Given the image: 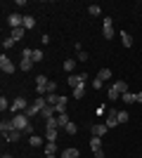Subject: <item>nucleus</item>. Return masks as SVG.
<instances>
[{"instance_id":"obj_1","label":"nucleus","mask_w":142,"mask_h":158,"mask_svg":"<svg viewBox=\"0 0 142 158\" xmlns=\"http://www.w3.org/2000/svg\"><path fill=\"white\" fill-rule=\"evenodd\" d=\"M12 123H14V130H21V132H33V123L26 113H14L12 116Z\"/></svg>"},{"instance_id":"obj_2","label":"nucleus","mask_w":142,"mask_h":158,"mask_svg":"<svg viewBox=\"0 0 142 158\" xmlns=\"http://www.w3.org/2000/svg\"><path fill=\"white\" fill-rule=\"evenodd\" d=\"M126 92H128V83H126V80H118V83H114V85L109 87V99L116 102V99L121 97V94H126Z\"/></svg>"},{"instance_id":"obj_3","label":"nucleus","mask_w":142,"mask_h":158,"mask_svg":"<svg viewBox=\"0 0 142 158\" xmlns=\"http://www.w3.org/2000/svg\"><path fill=\"white\" fill-rule=\"evenodd\" d=\"M85 80H88V73H85V71H81V73H71V76L67 78V85L78 87V85H83Z\"/></svg>"},{"instance_id":"obj_4","label":"nucleus","mask_w":142,"mask_h":158,"mask_svg":"<svg viewBox=\"0 0 142 158\" xmlns=\"http://www.w3.org/2000/svg\"><path fill=\"white\" fill-rule=\"evenodd\" d=\"M28 104H31V102H26L24 97H17L12 102V106H10V111H12V113H24L28 109Z\"/></svg>"},{"instance_id":"obj_5","label":"nucleus","mask_w":142,"mask_h":158,"mask_svg":"<svg viewBox=\"0 0 142 158\" xmlns=\"http://www.w3.org/2000/svg\"><path fill=\"white\" fill-rule=\"evenodd\" d=\"M102 35H104V40L114 38V21L109 19V17H104V21H102Z\"/></svg>"},{"instance_id":"obj_6","label":"nucleus","mask_w":142,"mask_h":158,"mask_svg":"<svg viewBox=\"0 0 142 158\" xmlns=\"http://www.w3.org/2000/svg\"><path fill=\"white\" fill-rule=\"evenodd\" d=\"M7 26L10 28H24V17H21L19 12H12L7 17Z\"/></svg>"},{"instance_id":"obj_7","label":"nucleus","mask_w":142,"mask_h":158,"mask_svg":"<svg viewBox=\"0 0 142 158\" xmlns=\"http://www.w3.org/2000/svg\"><path fill=\"white\" fill-rule=\"evenodd\" d=\"M47 85H50V78H47V76H38V78H36V92L41 94H47Z\"/></svg>"},{"instance_id":"obj_8","label":"nucleus","mask_w":142,"mask_h":158,"mask_svg":"<svg viewBox=\"0 0 142 158\" xmlns=\"http://www.w3.org/2000/svg\"><path fill=\"white\" fill-rule=\"evenodd\" d=\"M90 149H93L95 158H104V151H102V137H93V139H90Z\"/></svg>"},{"instance_id":"obj_9","label":"nucleus","mask_w":142,"mask_h":158,"mask_svg":"<svg viewBox=\"0 0 142 158\" xmlns=\"http://www.w3.org/2000/svg\"><path fill=\"white\" fill-rule=\"evenodd\" d=\"M0 69H2V73H7V76L17 71V66L12 64V59H10V57H5V54L0 57Z\"/></svg>"},{"instance_id":"obj_10","label":"nucleus","mask_w":142,"mask_h":158,"mask_svg":"<svg viewBox=\"0 0 142 158\" xmlns=\"http://www.w3.org/2000/svg\"><path fill=\"white\" fill-rule=\"evenodd\" d=\"M104 123H107L109 130H111V127H116V125H118V111L109 109V111H107V120H104Z\"/></svg>"},{"instance_id":"obj_11","label":"nucleus","mask_w":142,"mask_h":158,"mask_svg":"<svg viewBox=\"0 0 142 158\" xmlns=\"http://www.w3.org/2000/svg\"><path fill=\"white\" fill-rule=\"evenodd\" d=\"M107 123H95L93 127H90V132H93V137H104V135H107Z\"/></svg>"},{"instance_id":"obj_12","label":"nucleus","mask_w":142,"mask_h":158,"mask_svg":"<svg viewBox=\"0 0 142 158\" xmlns=\"http://www.w3.org/2000/svg\"><path fill=\"white\" fill-rule=\"evenodd\" d=\"M62 158H81V151H78L76 146H69V149L62 151Z\"/></svg>"},{"instance_id":"obj_13","label":"nucleus","mask_w":142,"mask_h":158,"mask_svg":"<svg viewBox=\"0 0 142 158\" xmlns=\"http://www.w3.org/2000/svg\"><path fill=\"white\" fill-rule=\"evenodd\" d=\"M19 69H21L24 73H26V71H31V69H33V57H21Z\"/></svg>"},{"instance_id":"obj_14","label":"nucleus","mask_w":142,"mask_h":158,"mask_svg":"<svg viewBox=\"0 0 142 158\" xmlns=\"http://www.w3.org/2000/svg\"><path fill=\"white\" fill-rule=\"evenodd\" d=\"M62 97H64V94H62ZM62 97L57 92H52V94H45V102H47V106H57L62 102Z\"/></svg>"},{"instance_id":"obj_15","label":"nucleus","mask_w":142,"mask_h":158,"mask_svg":"<svg viewBox=\"0 0 142 158\" xmlns=\"http://www.w3.org/2000/svg\"><path fill=\"white\" fill-rule=\"evenodd\" d=\"M2 139H5V142H19V139H21V130L7 132V135H2Z\"/></svg>"},{"instance_id":"obj_16","label":"nucleus","mask_w":142,"mask_h":158,"mask_svg":"<svg viewBox=\"0 0 142 158\" xmlns=\"http://www.w3.org/2000/svg\"><path fill=\"white\" fill-rule=\"evenodd\" d=\"M12 130H14L12 118H10V120H0V132H2V135H7V132H12Z\"/></svg>"},{"instance_id":"obj_17","label":"nucleus","mask_w":142,"mask_h":158,"mask_svg":"<svg viewBox=\"0 0 142 158\" xmlns=\"http://www.w3.org/2000/svg\"><path fill=\"white\" fill-rule=\"evenodd\" d=\"M118 35H121V43H123V47H133V35H130L128 31H121Z\"/></svg>"},{"instance_id":"obj_18","label":"nucleus","mask_w":142,"mask_h":158,"mask_svg":"<svg viewBox=\"0 0 142 158\" xmlns=\"http://www.w3.org/2000/svg\"><path fill=\"white\" fill-rule=\"evenodd\" d=\"M41 116H43L45 120H50V118H54V116H57V111H54V106H47V104H45V109L41 111Z\"/></svg>"},{"instance_id":"obj_19","label":"nucleus","mask_w":142,"mask_h":158,"mask_svg":"<svg viewBox=\"0 0 142 158\" xmlns=\"http://www.w3.org/2000/svg\"><path fill=\"white\" fill-rule=\"evenodd\" d=\"M24 31H26V28H10V38H12L14 43H17V40H21V38H24Z\"/></svg>"},{"instance_id":"obj_20","label":"nucleus","mask_w":142,"mask_h":158,"mask_svg":"<svg viewBox=\"0 0 142 158\" xmlns=\"http://www.w3.org/2000/svg\"><path fill=\"white\" fill-rule=\"evenodd\" d=\"M57 123H59V130H64V127L71 123V118H69V113H59L57 116Z\"/></svg>"},{"instance_id":"obj_21","label":"nucleus","mask_w":142,"mask_h":158,"mask_svg":"<svg viewBox=\"0 0 142 158\" xmlns=\"http://www.w3.org/2000/svg\"><path fill=\"white\" fill-rule=\"evenodd\" d=\"M54 153H57V142H47L45 144V158L54 156Z\"/></svg>"},{"instance_id":"obj_22","label":"nucleus","mask_w":142,"mask_h":158,"mask_svg":"<svg viewBox=\"0 0 142 158\" xmlns=\"http://www.w3.org/2000/svg\"><path fill=\"white\" fill-rule=\"evenodd\" d=\"M109 78H111V69H100L97 80H102V83H104V80H109Z\"/></svg>"},{"instance_id":"obj_23","label":"nucleus","mask_w":142,"mask_h":158,"mask_svg":"<svg viewBox=\"0 0 142 158\" xmlns=\"http://www.w3.org/2000/svg\"><path fill=\"white\" fill-rule=\"evenodd\" d=\"M83 97H85V83L78 85V87H74V99H83Z\"/></svg>"},{"instance_id":"obj_24","label":"nucleus","mask_w":142,"mask_h":158,"mask_svg":"<svg viewBox=\"0 0 142 158\" xmlns=\"http://www.w3.org/2000/svg\"><path fill=\"white\" fill-rule=\"evenodd\" d=\"M28 144L33 146V149H38V146H43V137H38V135H31V139H28Z\"/></svg>"},{"instance_id":"obj_25","label":"nucleus","mask_w":142,"mask_h":158,"mask_svg":"<svg viewBox=\"0 0 142 158\" xmlns=\"http://www.w3.org/2000/svg\"><path fill=\"white\" fill-rule=\"evenodd\" d=\"M36 26V17H31V14H26V17H24V28H33Z\"/></svg>"},{"instance_id":"obj_26","label":"nucleus","mask_w":142,"mask_h":158,"mask_svg":"<svg viewBox=\"0 0 142 158\" xmlns=\"http://www.w3.org/2000/svg\"><path fill=\"white\" fill-rule=\"evenodd\" d=\"M57 135H59V130H47L45 127V139L47 142H57Z\"/></svg>"},{"instance_id":"obj_27","label":"nucleus","mask_w":142,"mask_h":158,"mask_svg":"<svg viewBox=\"0 0 142 158\" xmlns=\"http://www.w3.org/2000/svg\"><path fill=\"white\" fill-rule=\"evenodd\" d=\"M74 69H76V59H67V61H64V71H67L69 76L74 73Z\"/></svg>"},{"instance_id":"obj_28","label":"nucleus","mask_w":142,"mask_h":158,"mask_svg":"<svg viewBox=\"0 0 142 158\" xmlns=\"http://www.w3.org/2000/svg\"><path fill=\"white\" fill-rule=\"evenodd\" d=\"M88 14H90V17H100V14H102V7L100 5H88Z\"/></svg>"},{"instance_id":"obj_29","label":"nucleus","mask_w":142,"mask_h":158,"mask_svg":"<svg viewBox=\"0 0 142 158\" xmlns=\"http://www.w3.org/2000/svg\"><path fill=\"white\" fill-rule=\"evenodd\" d=\"M54 111H57V116H59V113H67V97H62V102L54 106Z\"/></svg>"},{"instance_id":"obj_30","label":"nucleus","mask_w":142,"mask_h":158,"mask_svg":"<svg viewBox=\"0 0 142 158\" xmlns=\"http://www.w3.org/2000/svg\"><path fill=\"white\" fill-rule=\"evenodd\" d=\"M45 127H47V130H59V123H57V116H54V118H50V120H45Z\"/></svg>"},{"instance_id":"obj_31","label":"nucleus","mask_w":142,"mask_h":158,"mask_svg":"<svg viewBox=\"0 0 142 158\" xmlns=\"http://www.w3.org/2000/svg\"><path fill=\"white\" fill-rule=\"evenodd\" d=\"M121 99H123V102H126V104H135V94L130 92V90H128V92H126V94H121Z\"/></svg>"},{"instance_id":"obj_32","label":"nucleus","mask_w":142,"mask_h":158,"mask_svg":"<svg viewBox=\"0 0 142 158\" xmlns=\"http://www.w3.org/2000/svg\"><path fill=\"white\" fill-rule=\"evenodd\" d=\"M64 132H67V135H76V132H78V125H76V123H69V125L64 127Z\"/></svg>"},{"instance_id":"obj_33","label":"nucleus","mask_w":142,"mask_h":158,"mask_svg":"<svg viewBox=\"0 0 142 158\" xmlns=\"http://www.w3.org/2000/svg\"><path fill=\"white\" fill-rule=\"evenodd\" d=\"M10 106H12V104H10V102H7V99H5V94H2V97H0V111L5 113L7 109H10Z\"/></svg>"},{"instance_id":"obj_34","label":"nucleus","mask_w":142,"mask_h":158,"mask_svg":"<svg viewBox=\"0 0 142 158\" xmlns=\"http://www.w3.org/2000/svg\"><path fill=\"white\" fill-rule=\"evenodd\" d=\"M107 111H109V109H107V106H104V104H100V106H97V109H95V113H97L100 118H102V116H107Z\"/></svg>"},{"instance_id":"obj_35","label":"nucleus","mask_w":142,"mask_h":158,"mask_svg":"<svg viewBox=\"0 0 142 158\" xmlns=\"http://www.w3.org/2000/svg\"><path fill=\"white\" fill-rule=\"evenodd\" d=\"M31 57H33V64L43 61V52H41V50H33V54H31Z\"/></svg>"},{"instance_id":"obj_36","label":"nucleus","mask_w":142,"mask_h":158,"mask_svg":"<svg viewBox=\"0 0 142 158\" xmlns=\"http://www.w3.org/2000/svg\"><path fill=\"white\" fill-rule=\"evenodd\" d=\"M128 111H118V123H128Z\"/></svg>"},{"instance_id":"obj_37","label":"nucleus","mask_w":142,"mask_h":158,"mask_svg":"<svg viewBox=\"0 0 142 158\" xmlns=\"http://www.w3.org/2000/svg\"><path fill=\"white\" fill-rule=\"evenodd\" d=\"M78 61H88V52H83V50H78Z\"/></svg>"},{"instance_id":"obj_38","label":"nucleus","mask_w":142,"mask_h":158,"mask_svg":"<svg viewBox=\"0 0 142 158\" xmlns=\"http://www.w3.org/2000/svg\"><path fill=\"white\" fill-rule=\"evenodd\" d=\"M12 45H14L12 38H5V40H2V47H5V50H7V47H12Z\"/></svg>"},{"instance_id":"obj_39","label":"nucleus","mask_w":142,"mask_h":158,"mask_svg":"<svg viewBox=\"0 0 142 158\" xmlns=\"http://www.w3.org/2000/svg\"><path fill=\"white\" fill-rule=\"evenodd\" d=\"M102 85H104V83H102V80H97V78H95V80H93V87H95V90H100V87H102Z\"/></svg>"},{"instance_id":"obj_40","label":"nucleus","mask_w":142,"mask_h":158,"mask_svg":"<svg viewBox=\"0 0 142 158\" xmlns=\"http://www.w3.org/2000/svg\"><path fill=\"white\" fill-rule=\"evenodd\" d=\"M135 104H142V90H140V92L135 94Z\"/></svg>"},{"instance_id":"obj_41","label":"nucleus","mask_w":142,"mask_h":158,"mask_svg":"<svg viewBox=\"0 0 142 158\" xmlns=\"http://www.w3.org/2000/svg\"><path fill=\"white\" fill-rule=\"evenodd\" d=\"M0 158H12V156H10V153H2V156H0Z\"/></svg>"},{"instance_id":"obj_42","label":"nucleus","mask_w":142,"mask_h":158,"mask_svg":"<svg viewBox=\"0 0 142 158\" xmlns=\"http://www.w3.org/2000/svg\"><path fill=\"white\" fill-rule=\"evenodd\" d=\"M50 158H54V156H50Z\"/></svg>"}]
</instances>
